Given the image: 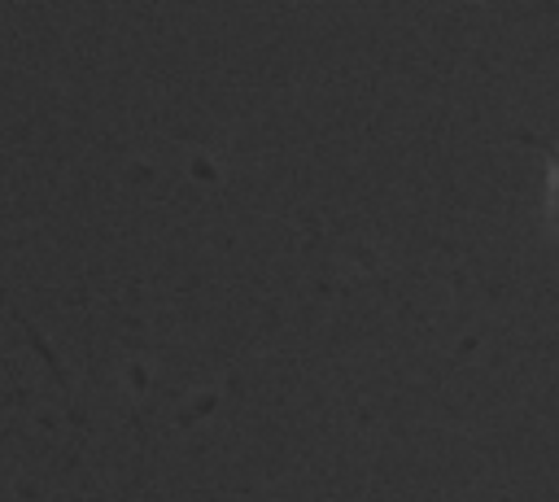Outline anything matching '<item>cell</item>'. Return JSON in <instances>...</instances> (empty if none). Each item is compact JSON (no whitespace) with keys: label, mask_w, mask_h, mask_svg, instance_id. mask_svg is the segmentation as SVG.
I'll list each match as a JSON object with an SVG mask.
<instances>
[{"label":"cell","mask_w":559,"mask_h":502,"mask_svg":"<svg viewBox=\"0 0 559 502\" xmlns=\"http://www.w3.org/2000/svg\"><path fill=\"white\" fill-rule=\"evenodd\" d=\"M542 148V162H546V201H550V214L559 223V140H533Z\"/></svg>","instance_id":"1"}]
</instances>
